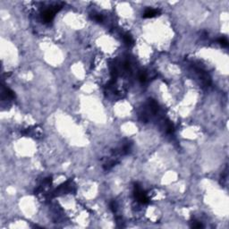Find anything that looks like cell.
<instances>
[{
	"instance_id": "6da1fadb",
	"label": "cell",
	"mask_w": 229,
	"mask_h": 229,
	"mask_svg": "<svg viewBox=\"0 0 229 229\" xmlns=\"http://www.w3.org/2000/svg\"><path fill=\"white\" fill-rule=\"evenodd\" d=\"M134 195H135V198L137 199V201H140L141 203H143V204H146V203L149 202V198L146 195V193H144L142 190V188L138 185H135L134 186Z\"/></svg>"
},
{
	"instance_id": "7a4b0ae2",
	"label": "cell",
	"mask_w": 229,
	"mask_h": 229,
	"mask_svg": "<svg viewBox=\"0 0 229 229\" xmlns=\"http://www.w3.org/2000/svg\"><path fill=\"white\" fill-rule=\"evenodd\" d=\"M56 7H59V6H56L55 8H49V9H47L43 12L42 13V18L43 20L45 21H52V19L54 18L55 14L59 10L60 8H56Z\"/></svg>"
},
{
	"instance_id": "3957f363",
	"label": "cell",
	"mask_w": 229,
	"mask_h": 229,
	"mask_svg": "<svg viewBox=\"0 0 229 229\" xmlns=\"http://www.w3.org/2000/svg\"><path fill=\"white\" fill-rule=\"evenodd\" d=\"M158 14H159V10L150 8V9H147V10L144 12L143 17L144 18H152V17H155Z\"/></svg>"
},
{
	"instance_id": "277c9868",
	"label": "cell",
	"mask_w": 229,
	"mask_h": 229,
	"mask_svg": "<svg viewBox=\"0 0 229 229\" xmlns=\"http://www.w3.org/2000/svg\"><path fill=\"white\" fill-rule=\"evenodd\" d=\"M124 42L126 43V45H128V46H132V45H134V43L132 37L131 36L130 34H128V33H127V34H125L124 36Z\"/></svg>"
},
{
	"instance_id": "5b68a950",
	"label": "cell",
	"mask_w": 229,
	"mask_h": 229,
	"mask_svg": "<svg viewBox=\"0 0 229 229\" xmlns=\"http://www.w3.org/2000/svg\"><path fill=\"white\" fill-rule=\"evenodd\" d=\"M218 43L222 47H227L228 46V40H227V39L225 38V37H222V38L219 39V40H218Z\"/></svg>"
},
{
	"instance_id": "8992f818",
	"label": "cell",
	"mask_w": 229,
	"mask_h": 229,
	"mask_svg": "<svg viewBox=\"0 0 229 229\" xmlns=\"http://www.w3.org/2000/svg\"><path fill=\"white\" fill-rule=\"evenodd\" d=\"M139 79H140V81L142 82V83H144V82H146L147 80V75L145 73H141L140 74H139Z\"/></svg>"
},
{
	"instance_id": "52a82bcc",
	"label": "cell",
	"mask_w": 229,
	"mask_h": 229,
	"mask_svg": "<svg viewBox=\"0 0 229 229\" xmlns=\"http://www.w3.org/2000/svg\"><path fill=\"white\" fill-rule=\"evenodd\" d=\"M93 19L95 21H102L103 17H102V15H100V14H94L93 15Z\"/></svg>"
},
{
	"instance_id": "ba28073f",
	"label": "cell",
	"mask_w": 229,
	"mask_h": 229,
	"mask_svg": "<svg viewBox=\"0 0 229 229\" xmlns=\"http://www.w3.org/2000/svg\"><path fill=\"white\" fill-rule=\"evenodd\" d=\"M193 227H197V228H200L202 226V225L201 224V223H198L197 221H194V222L193 223Z\"/></svg>"
}]
</instances>
